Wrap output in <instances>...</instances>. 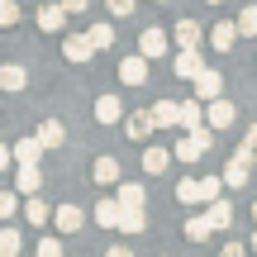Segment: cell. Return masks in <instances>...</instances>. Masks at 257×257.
Instances as JSON below:
<instances>
[{
	"label": "cell",
	"mask_w": 257,
	"mask_h": 257,
	"mask_svg": "<svg viewBox=\"0 0 257 257\" xmlns=\"http://www.w3.org/2000/svg\"><path fill=\"white\" fill-rule=\"evenodd\" d=\"M252 148H238V153H233L229 157V167H224V172H219V181L224 186H233V191H243V186H248V176H252Z\"/></svg>",
	"instance_id": "6da1fadb"
},
{
	"label": "cell",
	"mask_w": 257,
	"mask_h": 257,
	"mask_svg": "<svg viewBox=\"0 0 257 257\" xmlns=\"http://www.w3.org/2000/svg\"><path fill=\"white\" fill-rule=\"evenodd\" d=\"M205 153H210V134H205V124H200V128H191V134L176 143V157H181V162H200Z\"/></svg>",
	"instance_id": "7a4b0ae2"
},
{
	"label": "cell",
	"mask_w": 257,
	"mask_h": 257,
	"mask_svg": "<svg viewBox=\"0 0 257 257\" xmlns=\"http://www.w3.org/2000/svg\"><path fill=\"white\" fill-rule=\"evenodd\" d=\"M172 72L181 76V81H195V76L205 72V57H200V48H181V53H176V62H172Z\"/></svg>",
	"instance_id": "3957f363"
},
{
	"label": "cell",
	"mask_w": 257,
	"mask_h": 257,
	"mask_svg": "<svg viewBox=\"0 0 257 257\" xmlns=\"http://www.w3.org/2000/svg\"><path fill=\"white\" fill-rule=\"evenodd\" d=\"M224 95V76L214 72V67H205L200 76H195V100H219Z\"/></svg>",
	"instance_id": "277c9868"
},
{
	"label": "cell",
	"mask_w": 257,
	"mask_h": 257,
	"mask_svg": "<svg viewBox=\"0 0 257 257\" xmlns=\"http://www.w3.org/2000/svg\"><path fill=\"white\" fill-rule=\"evenodd\" d=\"M53 224H57V233H81L86 214H81V205H57V210H53Z\"/></svg>",
	"instance_id": "5b68a950"
},
{
	"label": "cell",
	"mask_w": 257,
	"mask_h": 257,
	"mask_svg": "<svg viewBox=\"0 0 257 257\" xmlns=\"http://www.w3.org/2000/svg\"><path fill=\"white\" fill-rule=\"evenodd\" d=\"M119 81H124V86H143V81H148V57H143V53L119 62Z\"/></svg>",
	"instance_id": "8992f818"
},
{
	"label": "cell",
	"mask_w": 257,
	"mask_h": 257,
	"mask_svg": "<svg viewBox=\"0 0 257 257\" xmlns=\"http://www.w3.org/2000/svg\"><path fill=\"white\" fill-rule=\"evenodd\" d=\"M148 114H153L157 128H176V124H181V105H176V100H157Z\"/></svg>",
	"instance_id": "52a82bcc"
},
{
	"label": "cell",
	"mask_w": 257,
	"mask_h": 257,
	"mask_svg": "<svg viewBox=\"0 0 257 257\" xmlns=\"http://www.w3.org/2000/svg\"><path fill=\"white\" fill-rule=\"evenodd\" d=\"M91 53H95L91 38H76V34L62 38V57H67V62H91Z\"/></svg>",
	"instance_id": "ba28073f"
},
{
	"label": "cell",
	"mask_w": 257,
	"mask_h": 257,
	"mask_svg": "<svg viewBox=\"0 0 257 257\" xmlns=\"http://www.w3.org/2000/svg\"><path fill=\"white\" fill-rule=\"evenodd\" d=\"M210 38H214V48H219V53H229V48H233V43L243 38V34H238V19H219Z\"/></svg>",
	"instance_id": "9c48e42d"
},
{
	"label": "cell",
	"mask_w": 257,
	"mask_h": 257,
	"mask_svg": "<svg viewBox=\"0 0 257 257\" xmlns=\"http://www.w3.org/2000/svg\"><path fill=\"white\" fill-rule=\"evenodd\" d=\"M138 53L143 57H162L167 53V34L162 29H143V34H138Z\"/></svg>",
	"instance_id": "30bf717a"
},
{
	"label": "cell",
	"mask_w": 257,
	"mask_h": 257,
	"mask_svg": "<svg viewBox=\"0 0 257 257\" xmlns=\"http://www.w3.org/2000/svg\"><path fill=\"white\" fill-rule=\"evenodd\" d=\"M10 153H15V162H19V167H38V153H43V143H38V138L29 134V138H19V143L10 148Z\"/></svg>",
	"instance_id": "8fae6325"
},
{
	"label": "cell",
	"mask_w": 257,
	"mask_h": 257,
	"mask_svg": "<svg viewBox=\"0 0 257 257\" xmlns=\"http://www.w3.org/2000/svg\"><path fill=\"white\" fill-rule=\"evenodd\" d=\"M15 191L19 195H38L43 191V172H38V167H19L15 172Z\"/></svg>",
	"instance_id": "7c38bea8"
},
{
	"label": "cell",
	"mask_w": 257,
	"mask_h": 257,
	"mask_svg": "<svg viewBox=\"0 0 257 257\" xmlns=\"http://www.w3.org/2000/svg\"><path fill=\"white\" fill-rule=\"evenodd\" d=\"M205 219L214 224V233L233 229V205H229V200H210V210H205Z\"/></svg>",
	"instance_id": "4fadbf2b"
},
{
	"label": "cell",
	"mask_w": 257,
	"mask_h": 257,
	"mask_svg": "<svg viewBox=\"0 0 257 257\" xmlns=\"http://www.w3.org/2000/svg\"><path fill=\"white\" fill-rule=\"evenodd\" d=\"M114 200H119V210H143L148 191H143L138 181H119V195H114Z\"/></svg>",
	"instance_id": "5bb4252c"
},
{
	"label": "cell",
	"mask_w": 257,
	"mask_h": 257,
	"mask_svg": "<svg viewBox=\"0 0 257 257\" xmlns=\"http://www.w3.org/2000/svg\"><path fill=\"white\" fill-rule=\"evenodd\" d=\"M205 119H210V128H229L233 119H238V110H233L229 100H210V110H205Z\"/></svg>",
	"instance_id": "9a60e30c"
},
{
	"label": "cell",
	"mask_w": 257,
	"mask_h": 257,
	"mask_svg": "<svg viewBox=\"0 0 257 257\" xmlns=\"http://www.w3.org/2000/svg\"><path fill=\"white\" fill-rule=\"evenodd\" d=\"M95 119H100V124H119V119H124L119 95H100V100H95Z\"/></svg>",
	"instance_id": "2e32d148"
},
{
	"label": "cell",
	"mask_w": 257,
	"mask_h": 257,
	"mask_svg": "<svg viewBox=\"0 0 257 257\" xmlns=\"http://www.w3.org/2000/svg\"><path fill=\"white\" fill-rule=\"evenodd\" d=\"M34 138H38L43 148H62V143H67V128L57 124V119H43V124H38V134H34Z\"/></svg>",
	"instance_id": "e0dca14e"
},
{
	"label": "cell",
	"mask_w": 257,
	"mask_h": 257,
	"mask_svg": "<svg viewBox=\"0 0 257 257\" xmlns=\"http://www.w3.org/2000/svg\"><path fill=\"white\" fill-rule=\"evenodd\" d=\"M219 191H224V181H219V176H195V205L219 200Z\"/></svg>",
	"instance_id": "ac0fdd59"
},
{
	"label": "cell",
	"mask_w": 257,
	"mask_h": 257,
	"mask_svg": "<svg viewBox=\"0 0 257 257\" xmlns=\"http://www.w3.org/2000/svg\"><path fill=\"white\" fill-rule=\"evenodd\" d=\"M24 219L34 224V229H43V224L53 219V210L43 205V195H29V200H24Z\"/></svg>",
	"instance_id": "d6986e66"
},
{
	"label": "cell",
	"mask_w": 257,
	"mask_h": 257,
	"mask_svg": "<svg viewBox=\"0 0 257 257\" xmlns=\"http://www.w3.org/2000/svg\"><path fill=\"white\" fill-rule=\"evenodd\" d=\"M62 24H67V10L62 5H43V10H38V29H43V34H57Z\"/></svg>",
	"instance_id": "ffe728a7"
},
{
	"label": "cell",
	"mask_w": 257,
	"mask_h": 257,
	"mask_svg": "<svg viewBox=\"0 0 257 257\" xmlns=\"http://www.w3.org/2000/svg\"><path fill=\"white\" fill-rule=\"evenodd\" d=\"M200 24H195V19H176V43L181 48H200Z\"/></svg>",
	"instance_id": "44dd1931"
},
{
	"label": "cell",
	"mask_w": 257,
	"mask_h": 257,
	"mask_svg": "<svg viewBox=\"0 0 257 257\" xmlns=\"http://www.w3.org/2000/svg\"><path fill=\"white\" fill-rule=\"evenodd\" d=\"M24 81H29V72H24V67H15V62H10V67H0V91H24Z\"/></svg>",
	"instance_id": "7402d4cb"
},
{
	"label": "cell",
	"mask_w": 257,
	"mask_h": 257,
	"mask_svg": "<svg viewBox=\"0 0 257 257\" xmlns=\"http://www.w3.org/2000/svg\"><path fill=\"white\" fill-rule=\"evenodd\" d=\"M95 224H100V229H119V200H100L95 205Z\"/></svg>",
	"instance_id": "603a6c76"
},
{
	"label": "cell",
	"mask_w": 257,
	"mask_h": 257,
	"mask_svg": "<svg viewBox=\"0 0 257 257\" xmlns=\"http://www.w3.org/2000/svg\"><path fill=\"white\" fill-rule=\"evenodd\" d=\"M167 162H172V153L167 148H143V172H167Z\"/></svg>",
	"instance_id": "cb8c5ba5"
},
{
	"label": "cell",
	"mask_w": 257,
	"mask_h": 257,
	"mask_svg": "<svg viewBox=\"0 0 257 257\" xmlns=\"http://www.w3.org/2000/svg\"><path fill=\"white\" fill-rule=\"evenodd\" d=\"M210 233H214V224L205 219V214H191V219H186V238H191V243H205Z\"/></svg>",
	"instance_id": "d4e9b609"
},
{
	"label": "cell",
	"mask_w": 257,
	"mask_h": 257,
	"mask_svg": "<svg viewBox=\"0 0 257 257\" xmlns=\"http://www.w3.org/2000/svg\"><path fill=\"white\" fill-rule=\"evenodd\" d=\"M86 38H91V48H95V53L114 48V29H110V24H91V29H86Z\"/></svg>",
	"instance_id": "484cf974"
},
{
	"label": "cell",
	"mask_w": 257,
	"mask_h": 257,
	"mask_svg": "<svg viewBox=\"0 0 257 257\" xmlns=\"http://www.w3.org/2000/svg\"><path fill=\"white\" fill-rule=\"evenodd\" d=\"M19 252H24V238L5 224V229H0V257H19Z\"/></svg>",
	"instance_id": "4316f807"
},
{
	"label": "cell",
	"mask_w": 257,
	"mask_h": 257,
	"mask_svg": "<svg viewBox=\"0 0 257 257\" xmlns=\"http://www.w3.org/2000/svg\"><path fill=\"white\" fill-rule=\"evenodd\" d=\"M119 229L124 233H143L148 229V214L143 210H119Z\"/></svg>",
	"instance_id": "83f0119b"
},
{
	"label": "cell",
	"mask_w": 257,
	"mask_h": 257,
	"mask_svg": "<svg viewBox=\"0 0 257 257\" xmlns=\"http://www.w3.org/2000/svg\"><path fill=\"white\" fill-rule=\"evenodd\" d=\"M95 181L114 186V181H119V162H114V157H100V162H95Z\"/></svg>",
	"instance_id": "f1b7e54d"
},
{
	"label": "cell",
	"mask_w": 257,
	"mask_h": 257,
	"mask_svg": "<svg viewBox=\"0 0 257 257\" xmlns=\"http://www.w3.org/2000/svg\"><path fill=\"white\" fill-rule=\"evenodd\" d=\"M200 124H205V110H200L195 100H186V105H181V128L191 134V128H200Z\"/></svg>",
	"instance_id": "f546056e"
},
{
	"label": "cell",
	"mask_w": 257,
	"mask_h": 257,
	"mask_svg": "<svg viewBox=\"0 0 257 257\" xmlns=\"http://www.w3.org/2000/svg\"><path fill=\"white\" fill-rule=\"evenodd\" d=\"M153 114H134V119H128V138H148V134H153Z\"/></svg>",
	"instance_id": "4dcf8cb0"
},
{
	"label": "cell",
	"mask_w": 257,
	"mask_h": 257,
	"mask_svg": "<svg viewBox=\"0 0 257 257\" xmlns=\"http://www.w3.org/2000/svg\"><path fill=\"white\" fill-rule=\"evenodd\" d=\"M15 214H19V195L15 191H0V224L15 219Z\"/></svg>",
	"instance_id": "1f68e13d"
},
{
	"label": "cell",
	"mask_w": 257,
	"mask_h": 257,
	"mask_svg": "<svg viewBox=\"0 0 257 257\" xmlns=\"http://www.w3.org/2000/svg\"><path fill=\"white\" fill-rule=\"evenodd\" d=\"M238 34H257V5H248L238 15Z\"/></svg>",
	"instance_id": "d6a6232c"
},
{
	"label": "cell",
	"mask_w": 257,
	"mask_h": 257,
	"mask_svg": "<svg viewBox=\"0 0 257 257\" xmlns=\"http://www.w3.org/2000/svg\"><path fill=\"white\" fill-rule=\"evenodd\" d=\"M15 19H19V5L15 0H0V29H10Z\"/></svg>",
	"instance_id": "836d02e7"
},
{
	"label": "cell",
	"mask_w": 257,
	"mask_h": 257,
	"mask_svg": "<svg viewBox=\"0 0 257 257\" xmlns=\"http://www.w3.org/2000/svg\"><path fill=\"white\" fill-rule=\"evenodd\" d=\"M176 200H181V205H195V176H186V181L176 186Z\"/></svg>",
	"instance_id": "e575fe53"
},
{
	"label": "cell",
	"mask_w": 257,
	"mask_h": 257,
	"mask_svg": "<svg viewBox=\"0 0 257 257\" xmlns=\"http://www.w3.org/2000/svg\"><path fill=\"white\" fill-rule=\"evenodd\" d=\"M134 5H138V0H110V15L124 19V15H134Z\"/></svg>",
	"instance_id": "d590c367"
},
{
	"label": "cell",
	"mask_w": 257,
	"mask_h": 257,
	"mask_svg": "<svg viewBox=\"0 0 257 257\" xmlns=\"http://www.w3.org/2000/svg\"><path fill=\"white\" fill-rule=\"evenodd\" d=\"M38 257H62V243H57V238H43V243H38Z\"/></svg>",
	"instance_id": "8d00e7d4"
},
{
	"label": "cell",
	"mask_w": 257,
	"mask_h": 257,
	"mask_svg": "<svg viewBox=\"0 0 257 257\" xmlns=\"http://www.w3.org/2000/svg\"><path fill=\"white\" fill-rule=\"evenodd\" d=\"M86 5H91V0H62V10H67V15H86Z\"/></svg>",
	"instance_id": "74e56055"
},
{
	"label": "cell",
	"mask_w": 257,
	"mask_h": 257,
	"mask_svg": "<svg viewBox=\"0 0 257 257\" xmlns=\"http://www.w3.org/2000/svg\"><path fill=\"white\" fill-rule=\"evenodd\" d=\"M219 257H248V248H243V243H229V248H224Z\"/></svg>",
	"instance_id": "f35d334b"
},
{
	"label": "cell",
	"mask_w": 257,
	"mask_h": 257,
	"mask_svg": "<svg viewBox=\"0 0 257 257\" xmlns=\"http://www.w3.org/2000/svg\"><path fill=\"white\" fill-rule=\"evenodd\" d=\"M10 162H15V153H10V148H5V143H0V172H5V167H10Z\"/></svg>",
	"instance_id": "ab89813d"
},
{
	"label": "cell",
	"mask_w": 257,
	"mask_h": 257,
	"mask_svg": "<svg viewBox=\"0 0 257 257\" xmlns=\"http://www.w3.org/2000/svg\"><path fill=\"white\" fill-rule=\"evenodd\" d=\"M243 148H252V153H257V124L248 128V138H243Z\"/></svg>",
	"instance_id": "60d3db41"
},
{
	"label": "cell",
	"mask_w": 257,
	"mask_h": 257,
	"mask_svg": "<svg viewBox=\"0 0 257 257\" xmlns=\"http://www.w3.org/2000/svg\"><path fill=\"white\" fill-rule=\"evenodd\" d=\"M105 257H134V252H128V248H110V252H105Z\"/></svg>",
	"instance_id": "b9f144b4"
},
{
	"label": "cell",
	"mask_w": 257,
	"mask_h": 257,
	"mask_svg": "<svg viewBox=\"0 0 257 257\" xmlns=\"http://www.w3.org/2000/svg\"><path fill=\"white\" fill-rule=\"evenodd\" d=\"M252 252H257V233H252Z\"/></svg>",
	"instance_id": "7bdbcfd3"
},
{
	"label": "cell",
	"mask_w": 257,
	"mask_h": 257,
	"mask_svg": "<svg viewBox=\"0 0 257 257\" xmlns=\"http://www.w3.org/2000/svg\"><path fill=\"white\" fill-rule=\"evenodd\" d=\"M252 219H257V205H252Z\"/></svg>",
	"instance_id": "ee69618b"
},
{
	"label": "cell",
	"mask_w": 257,
	"mask_h": 257,
	"mask_svg": "<svg viewBox=\"0 0 257 257\" xmlns=\"http://www.w3.org/2000/svg\"><path fill=\"white\" fill-rule=\"evenodd\" d=\"M210 5H219V0H210Z\"/></svg>",
	"instance_id": "f6af8a7d"
}]
</instances>
